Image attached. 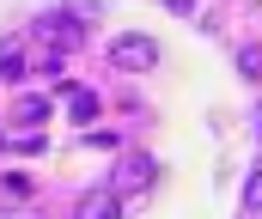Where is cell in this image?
<instances>
[{
	"label": "cell",
	"mask_w": 262,
	"mask_h": 219,
	"mask_svg": "<svg viewBox=\"0 0 262 219\" xmlns=\"http://www.w3.org/2000/svg\"><path fill=\"white\" fill-rule=\"evenodd\" d=\"M67 116H73V122L85 128V122L98 116V98H92V91H73V104H67Z\"/></svg>",
	"instance_id": "52a82bcc"
},
{
	"label": "cell",
	"mask_w": 262,
	"mask_h": 219,
	"mask_svg": "<svg viewBox=\"0 0 262 219\" xmlns=\"http://www.w3.org/2000/svg\"><path fill=\"white\" fill-rule=\"evenodd\" d=\"M152 177H159V164H152L146 152H128V158L116 164V195H134V189H146Z\"/></svg>",
	"instance_id": "7a4b0ae2"
},
{
	"label": "cell",
	"mask_w": 262,
	"mask_h": 219,
	"mask_svg": "<svg viewBox=\"0 0 262 219\" xmlns=\"http://www.w3.org/2000/svg\"><path fill=\"white\" fill-rule=\"evenodd\" d=\"M0 79H18V55H12V49L0 55Z\"/></svg>",
	"instance_id": "30bf717a"
},
{
	"label": "cell",
	"mask_w": 262,
	"mask_h": 219,
	"mask_svg": "<svg viewBox=\"0 0 262 219\" xmlns=\"http://www.w3.org/2000/svg\"><path fill=\"white\" fill-rule=\"evenodd\" d=\"M165 6H171L177 18H195V0H165Z\"/></svg>",
	"instance_id": "8fae6325"
},
{
	"label": "cell",
	"mask_w": 262,
	"mask_h": 219,
	"mask_svg": "<svg viewBox=\"0 0 262 219\" xmlns=\"http://www.w3.org/2000/svg\"><path fill=\"white\" fill-rule=\"evenodd\" d=\"M12 116H18V122H25V128H31V122H43V116H49V98H43V91H25V98H18V110H12Z\"/></svg>",
	"instance_id": "5b68a950"
},
{
	"label": "cell",
	"mask_w": 262,
	"mask_h": 219,
	"mask_svg": "<svg viewBox=\"0 0 262 219\" xmlns=\"http://www.w3.org/2000/svg\"><path fill=\"white\" fill-rule=\"evenodd\" d=\"M238 67H244V73L262 85V49H256V43H250V49H238Z\"/></svg>",
	"instance_id": "ba28073f"
},
{
	"label": "cell",
	"mask_w": 262,
	"mask_h": 219,
	"mask_svg": "<svg viewBox=\"0 0 262 219\" xmlns=\"http://www.w3.org/2000/svg\"><path fill=\"white\" fill-rule=\"evenodd\" d=\"M244 219H262V171L244 177Z\"/></svg>",
	"instance_id": "8992f818"
},
{
	"label": "cell",
	"mask_w": 262,
	"mask_h": 219,
	"mask_svg": "<svg viewBox=\"0 0 262 219\" xmlns=\"http://www.w3.org/2000/svg\"><path fill=\"white\" fill-rule=\"evenodd\" d=\"M79 219H122V195H116V189H92V195H79Z\"/></svg>",
	"instance_id": "3957f363"
},
{
	"label": "cell",
	"mask_w": 262,
	"mask_h": 219,
	"mask_svg": "<svg viewBox=\"0 0 262 219\" xmlns=\"http://www.w3.org/2000/svg\"><path fill=\"white\" fill-rule=\"evenodd\" d=\"M37 31H43V37H49V43H79V25H73V18H67V12H43V18H37Z\"/></svg>",
	"instance_id": "277c9868"
},
{
	"label": "cell",
	"mask_w": 262,
	"mask_h": 219,
	"mask_svg": "<svg viewBox=\"0 0 262 219\" xmlns=\"http://www.w3.org/2000/svg\"><path fill=\"white\" fill-rule=\"evenodd\" d=\"M110 61L122 73H146V67H159V43L152 37H116L110 43Z\"/></svg>",
	"instance_id": "6da1fadb"
},
{
	"label": "cell",
	"mask_w": 262,
	"mask_h": 219,
	"mask_svg": "<svg viewBox=\"0 0 262 219\" xmlns=\"http://www.w3.org/2000/svg\"><path fill=\"white\" fill-rule=\"evenodd\" d=\"M256 128H262V110H256Z\"/></svg>",
	"instance_id": "7c38bea8"
},
{
	"label": "cell",
	"mask_w": 262,
	"mask_h": 219,
	"mask_svg": "<svg viewBox=\"0 0 262 219\" xmlns=\"http://www.w3.org/2000/svg\"><path fill=\"white\" fill-rule=\"evenodd\" d=\"M0 183H6V195H31V177H25V171H6Z\"/></svg>",
	"instance_id": "9c48e42d"
}]
</instances>
